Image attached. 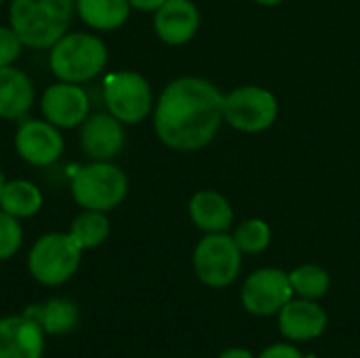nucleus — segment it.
<instances>
[{"instance_id":"f257e3e1","label":"nucleus","mask_w":360,"mask_h":358,"mask_svg":"<svg viewBox=\"0 0 360 358\" xmlns=\"http://www.w3.org/2000/svg\"><path fill=\"white\" fill-rule=\"evenodd\" d=\"M224 120L221 91L196 76L177 78L162 91L154 110L158 139L179 152L205 148Z\"/></svg>"},{"instance_id":"f03ea898","label":"nucleus","mask_w":360,"mask_h":358,"mask_svg":"<svg viewBox=\"0 0 360 358\" xmlns=\"http://www.w3.org/2000/svg\"><path fill=\"white\" fill-rule=\"evenodd\" d=\"M76 0H13L11 27L32 49H51L68 30Z\"/></svg>"},{"instance_id":"7ed1b4c3","label":"nucleus","mask_w":360,"mask_h":358,"mask_svg":"<svg viewBox=\"0 0 360 358\" xmlns=\"http://www.w3.org/2000/svg\"><path fill=\"white\" fill-rule=\"evenodd\" d=\"M108 63V49L101 38L84 32L63 34L49 55L53 74L63 82H86L101 74Z\"/></svg>"},{"instance_id":"20e7f679","label":"nucleus","mask_w":360,"mask_h":358,"mask_svg":"<svg viewBox=\"0 0 360 358\" xmlns=\"http://www.w3.org/2000/svg\"><path fill=\"white\" fill-rule=\"evenodd\" d=\"M129 190L127 175L110 160H93L72 177V198L89 211L116 209Z\"/></svg>"},{"instance_id":"39448f33","label":"nucleus","mask_w":360,"mask_h":358,"mask_svg":"<svg viewBox=\"0 0 360 358\" xmlns=\"http://www.w3.org/2000/svg\"><path fill=\"white\" fill-rule=\"evenodd\" d=\"M82 249L72 241L70 234H44L40 236L30 255H27V268L30 274L46 287H57L70 281L78 266H80Z\"/></svg>"},{"instance_id":"423d86ee","label":"nucleus","mask_w":360,"mask_h":358,"mask_svg":"<svg viewBox=\"0 0 360 358\" xmlns=\"http://www.w3.org/2000/svg\"><path fill=\"white\" fill-rule=\"evenodd\" d=\"M192 266L202 285L221 289L238 279L243 266V251L226 232L207 234L194 249Z\"/></svg>"},{"instance_id":"0eeeda50","label":"nucleus","mask_w":360,"mask_h":358,"mask_svg":"<svg viewBox=\"0 0 360 358\" xmlns=\"http://www.w3.org/2000/svg\"><path fill=\"white\" fill-rule=\"evenodd\" d=\"M103 101L108 112L124 124L141 122L152 110V89L137 72H116L103 82Z\"/></svg>"},{"instance_id":"6e6552de","label":"nucleus","mask_w":360,"mask_h":358,"mask_svg":"<svg viewBox=\"0 0 360 358\" xmlns=\"http://www.w3.org/2000/svg\"><path fill=\"white\" fill-rule=\"evenodd\" d=\"M278 116L276 97L262 87H240L224 97V118L245 133H259L274 124Z\"/></svg>"},{"instance_id":"1a4fd4ad","label":"nucleus","mask_w":360,"mask_h":358,"mask_svg":"<svg viewBox=\"0 0 360 358\" xmlns=\"http://www.w3.org/2000/svg\"><path fill=\"white\" fill-rule=\"evenodd\" d=\"M293 298V287L289 274L276 268H262L247 276L240 300L249 314L272 317L283 310V306Z\"/></svg>"},{"instance_id":"9d476101","label":"nucleus","mask_w":360,"mask_h":358,"mask_svg":"<svg viewBox=\"0 0 360 358\" xmlns=\"http://www.w3.org/2000/svg\"><path fill=\"white\" fill-rule=\"evenodd\" d=\"M15 150L25 162L34 167H46L59 160L63 154V137L59 127L51 124L49 120L25 118L15 133Z\"/></svg>"},{"instance_id":"9b49d317","label":"nucleus","mask_w":360,"mask_h":358,"mask_svg":"<svg viewBox=\"0 0 360 358\" xmlns=\"http://www.w3.org/2000/svg\"><path fill=\"white\" fill-rule=\"evenodd\" d=\"M40 110L44 120H49L51 124L59 129H74L82 124L89 116V97L82 87L61 80L44 91Z\"/></svg>"},{"instance_id":"f8f14e48","label":"nucleus","mask_w":360,"mask_h":358,"mask_svg":"<svg viewBox=\"0 0 360 358\" xmlns=\"http://www.w3.org/2000/svg\"><path fill=\"white\" fill-rule=\"evenodd\" d=\"M278 329L291 342H310L325 333L327 312L316 300H289L278 312Z\"/></svg>"},{"instance_id":"ddd939ff","label":"nucleus","mask_w":360,"mask_h":358,"mask_svg":"<svg viewBox=\"0 0 360 358\" xmlns=\"http://www.w3.org/2000/svg\"><path fill=\"white\" fill-rule=\"evenodd\" d=\"M200 25L198 8L190 0H167L154 11V30L167 44L179 46L194 38Z\"/></svg>"},{"instance_id":"4468645a","label":"nucleus","mask_w":360,"mask_h":358,"mask_svg":"<svg viewBox=\"0 0 360 358\" xmlns=\"http://www.w3.org/2000/svg\"><path fill=\"white\" fill-rule=\"evenodd\" d=\"M80 143L91 160H112L124 148V129L118 118L95 114L82 122Z\"/></svg>"},{"instance_id":"2eb2a0df","label":"nucleus","mask_w":360,"mask_h":358,"mask_svg":"<svg viewBox=\"0 0 360 358\" xmlns=\"http://www.w3.org/2000/svg\"><path fill=\"white\" fill-rule=\"evenodd\" d=\"M44 335L27 317L0 319V358H42Z\"/></svg>"},{"instance_id":"dca6fc26","label":"nucleus","mask_w":360,"mask_h":358,"mask_svg":"<svg viewBox=\"0 0 360 358\" xmlns=\"http://www.w3.org/2000/svg\"><path fill=\"white\" fill-rule=\"evenodd\" d=\"M34 103V84L25 72L13 65L0 68V118L17 120Z\"/></svg>"},{"instance_id":"f3484780","label":"nucleus","mask_w":360,"mask_h":358,"mask_svg":"<svg viewBox=\"0 0 360 358\" xmlns=\"http://www.w3.org/2000/svg\"><path fill=\"white\" fill-rule=\"evenodd\" d=\"M190 217L207 234L226 232L232 226L234 211L226 196L215 190H200L190 200Z\"/></svg>"},{"instance_id":"a211bd4d","label":"nucleus","mask_w":360,"mask_h":358,"mask_svg":"<svg viewBox=\"0 0 360 358\" xmlns=\"http://www.w3.org/2000/svg\"><path fill=\"white\" fill-rule=\"evenodd\" d=\"M30 321L40 325V329L49 335L70 333L78 325V308L70 300H51L40 306H32L23 312Z\"/></svg>"},{"instance_id":"6ab92c4d","label":"nucleus","mask_w":360,"mask_h":358,"mask_svg":"<svg viewBox=\"0 0 360 358\" xmlns=\"http://www.w3.org/2000/svg\"><path fill=\"white\" fill-rule=\"evenodd\" d=\"M76 13L95 30H116L127 23L131 13L129 0H76Z\"/></svg>"},{"instance_id":"aec40b11","label":"nucleus","mask_w":360,"mask_h":358,"mask_svg":"<svg viewBox=\"0 0 360 358\" xmlns=\"http://www.w3.org/2000/svg\"><path fill=\"white\" fill-rule=\"evenodd\" d=\"M40 207H42V194L32 181H25V179L4 181L2 192H0V209L2 211L21 219V217L36 215L40 211Z\"/></svg>"},{"instance_id":"412c9836","label":"nucleus","mask_w":360,"mask_h":358,"mask_svg":"<svg viewBox=\"0 0 360 358\" xmlns=\"http://www.w3.org/2000/svg\"><path fill=\"white\" fill-rule=\"evenodd\" d=\"M72 241L84 251V249H95L101 243H105V238L110 236V219L103 215V211H89L84 209V213H80L72 226L70 232Z\"/></svg>"},{"instance_id":"4be33fe9","label":"nucleus","mask_w":360,"mask_h":358,"mask_svg":"<svg viewBox=\"0 0 360 358\" xmlns=\"http://www.w3.org/2000/svg\"><path fill=\"white\" fill-rule=\"evenodd\" d=\"M289 281L293 287V293L304 300H321L327 295L331 287L329 272L316 264H304L289 272Z\"/></svg>"},{"instance_id":"5701e85b","label":"nucleus","mask_w":360,"mask_h":358,"mask_svg":"<svg viewBox=\"0 0 360 358\" xmlns=\"http://www.w3.org/2000/svg\"><path fill=\"white\" fill-rule=\"evenodd\" d=\"M232 238H234L236 247L243 253L257 255V253H262V251L268 249L270 238H272V232H270V226L264 219H247V222H243L236 228V232H234Z\"/></svg>"},{"instance_id":"b1692460","label":"nucleus","mask_w":360,"mask_h":358,"mask_svg":"<svg viewBox=\"0 0 360 358\" xmlns=\"http://www.w3.org/2000/svg\"><path fill=\"white\" fill-rule=\"evenodd\" d=\"M23 243V230L17 217L0 209V260L13 257Z\"/></svg>"},{"instance_id":"393cba45","label":"nucleus","mask_w":360,"mask_h":358,"mask_svg":"<svg viewBox=\"0 0 360 358\" xmlns=\"http://www.w3.org/2000/svg\"><path fill=\"white\" fill-rule=\"evenodd\" d=\"M21 38L13 27H0V68L13 65L21 55Z\"/></svg>"},{"instance_id":"a878e982","label":"nucleus","mask_w":360,"mask_h":358,"mask_svg":"<svg viewBox=\"0 0 360 358\" xmlns=\"http://www.w3.org/2000/svg\"><path fill=\"white\" fill-rule=\"evenodd\" d=\"M257 358H304L293 344H272Z\"/></svg>"},{"instance_id":"bb28decb","label":"nucleus","mask_w":360,"mask_h":358,"mask_svg":"<svg viewBox=\"0 0 360 358\" xmlns=\"http://www.w3.org/2000/svg\"><path fill=\"white\" fill-rule=\"evenodd\" d=\"M129 2H131V6L137 8V11H156V8H160L167 0H129Z\"/></svg>"},{"instance_id":"cd10ccee","label":"nucleus","mask_w":360,"mask_h":358,"mask_svg":"<svg viewBox=\"0 0 360 358\" xmlns=\"http://www.w3.org/2000/svg\"><path fill=\"white\" fill-rule=\"evenodd\" d=\"M219 358H255L253 357V352H249L247 348H228V350H224Z\"/></svg>"},{"instance_id":"c85d7f7f","label":"nucleus","mask_w":360,"mask_h":358,"mask_svg":"<svg viewBox=\"0 0 360 358\" xmlns=\"http://www.w3.org/2000/svg\"><path fill=\"white\" fill-rule=\"evenodd\" d=\"M255 2H259V4H266V6H274V4H281L283 0H255Z\"/></svg>"},{"instance_id":"c756f323","label":"nucleus","mask_w":360,"mask_h":358,"mask_svg":"<svg viewBox=\"0 0 360 358\" xmlns=\"http://www.w3.org/2000/svg\"><path fill=\"white\" fill-rule=\"evenodd\" d=\"M2 186H4V175H2V171H0V192H2Z\"/></svg>"},{"instance_id":"7c9ffc66","label":"nucleus","mask_w":360,"mask_h":358,"mask_svg":"<svg viewBox=\"0 0 360 358\" xmlns=\"http://www.w3.org/2000/svg\"><path fill=\"white\" fill-rule=\"evenodd\" d=\"M2 2H4V0H0V4H2Z\"/></svg>"}]
</instances>
